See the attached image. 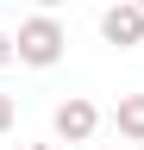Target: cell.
<instances>
[{"mask_svg":"<svg viewBox=\"0 0 144 150\" xmlns=\"http://www.w3.org/2000/svg\"><path fill=\"white\" fill-rule=\"evenodd\" d=\"M38 6H44V13H50V6H63V0H38Z\"/></svg>","mask_w":144,"mask_h":150,"instance_id":"cell-7","label":"cell"},{"mask_svg":"<svg viewBox=\"0 0 144 150\" xmlns=\"http://www.w3.org/2000/svg\"><path fill=\"white\" fill-rule=\"evenodd\" d=\"M100 38L113 50H138L144 44V6L138 0H113V6L100 13Z\"/></svg>","mask_w":144,"mask_h":150,"instance_id":"cell-3","label":"cell"},{"mask_svg":"<svg viewBox=\"0 0 144 150\" xmlns=\"http://www.w3.org/2000/svg\"><path fill=\"white\" fill-rule=\"evenodd\" d=\"M6 63H19V50H13V31H0V69Z\"/></svg>","mask_w":144,"mask_h":150,"instance_id":"cell-6","label":"cell"},{"mask_svg":"<svg viewBox=\"0 0 144 150\" xmlns=\"http://www.w3.org/2000/svg\"><path fill=\"white\" fill-rule=\"evenodd\" d=\"M13 50H19L25 69H57L63 50H69V31L57 25V13H31L19 31H13Z\"/></svg>","mask_w":144,"mask_h":150,"instance_id":"cell-1","label":"cell"},{"mask_svg":"<svg viewBox=\"0 0 144 150\" xmlns=\"http://www.w3.org/2000/svg\"><path fill=\"white\" fill-rule=\"evenodd\" d=\"M50 131H57V144H88L100 131V106L82 100V94H69V100H57V112H50Z\"/></svg>","mask_w":144,"mask_h":150,"instance_id":"cell-2","label":"cell"},{"mask_svg":"<svg viewBox=\"0 0 144 150\" xmlns=\"http://www.w3.org/2000/svg\"><path fill=\"white\" fill-rule=\"evenodd\" d=\"M106 150H125V144H106Z\"/></svg>","mask_w":144,"mask_h":150,"instance_id":"cell-9","label":"cell"},{"mask_svg":"<svg viewBox=\"0 0 144 150\" xmlns=\"http://www.w3.org/2000/svg\"><path fill=\"white\" fill-rule=\"evenodd\" d=\"M13 119H19V106H13V94H0V138L13 131Z\"/></svg>","mask_w":144,"mask_h":150,"instance_id":"cell-5","label":"cell"},{"mask_svg":"<svg viewBox=\"0 0 144 150\" xmlns=\"http://www.w3.org/2000/svg\"><path fill=\"white\" fill-rule=\"evenodd\" d=\"M113 125L125 144H144V94H125V100L113 106Z\"/></svg>","mask_w":144,"mask_h":150,"instance_id":"cell-4","label":"cell"},{"mask_svg":"<svg viewBox=\"0 0 144 150\" xmlns=\"http://www.w3.org/2000/svg\"><path fill=\"white\" fill-rule=\"evenodd\" d=\"M138 6H144V0H138Z\"/></svg>","mask_w":144,"mask_h":150,"instance_id":"cell-10","label":"cell"},{"mask_svg":"<svg viewBox=\"0 0 144 150\" xmlns=\"http://www.w3.org/2000/svg\"><path fill=\"white\" fill-rule=\"evenodd\" d=\"M31 150H57V144H31Z\"/></svg>","mask_w":144,"mask_h":150,"instance_id":"cell-8","label":"cell"}]
</instances>
